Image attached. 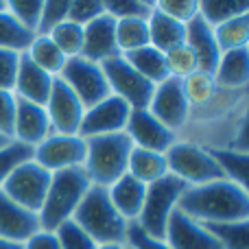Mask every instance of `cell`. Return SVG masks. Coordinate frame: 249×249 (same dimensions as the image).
<instances>
[{"label":"cell","mask_w":249,"mask_h":249,"mask_svg":"<svg viewBox=\"0 0 249 249\" xmlns=\"http://www.w3.org/2000/svg\"><path fill=\"white\" fill-rule=\"evenodd\" d=\"M127 249H129V247H127Z\"/></svg>","instance_id":"cell-51"},{"label":"cell","mask_w":249,"mask_h":249,"mask_svg":"<svg viewBox=\"0 0 249 249\" xmlns=\"http://www.w3.org/2000/svg\"><path fill=\"white\" fill-rule=\"evenodd\" d=\"M131 140L123 133L99 136L86 140V162L83 173L88 175L92 186L109 188L118 177L127 173L129 155H131Z\"/></svg>","instance_id":"cell-3"},{"label":"cell","mask_w":249,"mask_h":249,"mask_svg":"<svg viewBox=\"0 0 249 249\" xmlns=\"http://www.w3.org/2000/svg\"><path fill=\"white\" fill-rule=\"evenodd\" d=\"M31 158H33V146H26L16 140L4 144L2 149H0V186L4 184V179H7L20 164L29 162Z\"/></svg>","instance_id":"cell-36"},{"label":"cell","mask_w":249,"mask_h":249,"mask_svg":"<svg viewBox=\"0 0 249 249\" xmlns=\"http://www.w3.org/2000/svg\"><path fill=\"white\" fill-rule=\"evenodd\" d=\"M68 9L70 0H48V2H44L35 35H51L61 22L68 20Z\"/></svg>","instance_id":"cell-39"},{"label":"cell","mask_w":249,"mask_h":249,"mask_svg":"<svg viewBox=\"0 0 249 249\" xmlns=\"http://www.w3.org/2000/svg\"><path fill=\"white\" fill-rule=\"evenodd\" d=\"M144 195H146V186L142 184V181H138L136 177H131L129 173L118 177L107 188L109 201H112V206L116 208L118 214H121L127 223H136L138 221L142 203H144Z\"/></svg>","instance_id":"cell-22"},{"label":"cell","mask_w":249,"mask_h":249,"mask_svg":"<svg viewBox=\"0 0 249 249\" xmlns=\"http://www.w3.org/2000/svg\"><path fill=\"white\" fill-rule=\"evenodd\" d=\"M186 188L188 186L173 175H164L162 179L149 184L136 225L149 236L164 241L168 219L177 210V203H179L181 195L186 193Z\"/></svg>","instance_id":"cell-6"},{"label":"cell","mask_w":249,"mask_h":249,"mask_svg":"<svg viewBox=\"0 0 249 249\" xmlns=\"http://www.w3.org/2000/svg\"><path fill=\"white\" fill-rule=\"evenodd\" d=\"M48 37H51L53 42H55V46L64 53L66 59H72V57L81 55V51H83V26L66 20V22H61Z\"/></svg>","instance_id":"cell-34"},{"label":"cell","mask_w":249,"mask_h":249,"mask_svg":"<svg viewBox=\"0 0 249 249\" xmlns=\"http://www.w3.org/2000/svg\"><path fill=\"white\" fill-rule=\"evenodd\" d=\"M35 35L31 31H26L11 13L4 9H0V48L4 51H16V53H24L29 48V44L33 42Z\"/></svg>","instance_id":"cell-30"},{"label":"cell","mask_w":249,"mask_h":249,"mask_svg":"<svg viewBox=\"0 0 249 249\" xmlns=\"http://www.w3.org/2000/svg\"><path fill=\"white\" fill-rule=\"evenodd\" d=\"M0 249H22V245H16V243H7L0 238Z\"/></svg>","instance_id":"cell-47"},{"label":"cell","mask_w":249,"mask_h":249,"mask_svg":"<svg viewBox=\"0 0 249 249\" xmlns=\"http://www.w3.org/2000/svg\"><path fill=\"white\" fill-rule=\"evenodd\" d=\"M124 59L127 64L136 70L138 74L146 79L149 83L158 86V83L166 81L168 79V70H166V59H164V53L149 46H142L138 51H131V53H124Z\"/></svg>","instance_id":"cell-25"},{"label":"cell","mask_w":249,"mask_h":249,"mask_svg":"<svg viewBox=\"0 0 249 249\" xmlns=\"http://www.w3.org/2000/svg\"><path fill=\"white\" fill-rule=\"evenodd\" d=\"M90 179L83 173V168H70V171L55 173L51 179V188L42 203V210L37 212L42 230L55 232L61 223L72 219L79 203L83 201L86 193L90 190Z\"/></svg>","instance_id":"cell-4"},{"label":"cell","mask_w":249,"mask_h":249,"mask_svg":"<svg viewBox=\"0 0 249 249\" xmlns=\"http://www.w3.org/2000/svg\"><path fill=\"white\" fill-rule=\"evenodd\" d=\"M129 249H171L166 245V241L162 238H153L149 234H144L136 223L129 225L127 232V243H124Z\"/></svg>","instance_id":"cell-45"},{"label":"cell","mask_w":249,"mask_h":249,"mask_svg":"<svg viewBox=\"0 0 249 249\" xmlns=\"http://www.w3.org/2000/svg\"><path fill=\"white\" fill-rule=\"evenodd\" d=\"M44 109H46V114H48L53 133H64V136H77L79 133L86 107H83V103L77 99V94H74L59 77L53 83L51 96H48Z\"/></svg>","instance_id":"cell-14"},{"label":"cell","mask_w":249,"mask_h":249,"mask_svg":"<svg viewBox=\"0 0 249 249\" xmlns=\"http://www.w3.org/2000/svg\"><path fill=\"white\" fill-rule=\"evenodd\" d=\"M116 46L118 53L138 51L142 46H149V26L146 20L136 18V20H116Z\"/></svg>","instance_id":"cell-31"},{"label":"cell","mask_w":249,"mask_h":249,"mask_svg":"<svg viewBox=\"0 0 249 249\" xmlns=\"http://www.w3.org/2000/svg\"><path fill=\"white\" fill-rule=\"evenodd\" d=\"M20 55L22 53L0 48V90L13 92L16 77H18V66H20Z\"/></svg>","instance_id":"cell-43"},{"label":"cell","mask_w":249,"mask_h":249,"mask_svg":"<svg viewBox=\"0 0 249 249\" xmlns=\"http://www.w3.org/2000/svg\"><path fill=\"white\" fill-rule=\"evenodd\" d=\"M212 31H214V39L219 44L221 53L249 48V11L221 22Z\"/></svg>","instance_id":"cell-29"},{"label":"cell","mask_w":249,"mask_h":249,"mask_svg":"<svg viewBox=\"0 0 249 249\" xmlns=\"http://www.w3.org/2000/svg\"><path fill=\"white\" fill-rule=\"evenodd\" d=\"M4 4H7V11L26 31H31L35 35L37 24H39V16H42L44 0H4Z\"/></svg>","instance_id":"cell-37"},{"label":"cell","mask_w":249,"mask_h":249,"mask_svg":"<svg viewBox=\"0 0 249 249\" xmlns=\"http://www.w3.org/2000/svg\"><path fill=\"white\" fill-rule=\"evenodd\" d=\"M249 11V2L247 0H199V16L208 22V24L214 29L216 24L230 20L234 16H241V13Z\"/></svg>","instance_id":"cell-32"},{"label":"cell","mask_w":249,"mask_h":249,"mask_svg":"<svg viewBox=\"0 0 249 249\" xmlns=\"http://www.w3.org/2000/svg\"><path fill=\"white\" fill-rule=\"evenodd\" d=\"M225 179L247 188V151L234 146H208Z\"/></svg>","instance_id":"cell-27"},{"label":"cell","mask_w":249,"mask_h":249,"mask_svg":"<svg viewBox=\"0 0 249 249\" xmlns=\"http://www.w3.org/2000/svg\"><path fill=\"white\" fill-rule=\"evenodd\" d=\"M101 68H103L109 92L114 96L123 99L131 109H142L149 105L155 86L146 81L142 74H138L123 55H114L109 59H105L101 64Z\"/></svg>","instance_id":"cell-10"},{"label":"cell","mask_w":249,"mask_h":249,"mask_svg":"<svg viewBox=\"0 0 249 249\" xmlns=\"http://www.w3.org/2000/svg\"><path fill=\"white\" fill-rule=\"evenodd\" d=\"M114 55H121L116 46V20L107 13L92 20L88 26H83V51L81 57L103 64L105 59Z\"/></svg>","instance_id":"cell-17"},{"label":"cell","mask_w":249,"mask_h":249,"mask_svg":"<svg viewBox=\"0 0 249 249\" xmlns=\"http://www.w3.org/2000/svg\"><path fill=\"white\" fill-rule=\"evenodd\" d=\"M164 59H166V70H168V77L173 79H186L190 77L193 72H197L199 66H197V57L195 53L190 51L186 44H179V46L171 48V51L164 53Z\"/></svg>","instance_id":"cell-35"},{"label":"cell","mask_w":249,"mask_h":249,"mask_svg":"<svg viewBox=\"0 0 249 249\" xmlns=\"http://www.w3.org/2000/svg\"><path fill=\"white\" fill-rule=\"evenodd\" d=\"M164 241L171 249H223L208 228L199 221L190 219L181 210H175L168 219Z\"/></svg>","instance_id":"cell-15"},{"label":"cell","mask_w":249,"mask_h":249,"mask_svg":"<svg viewBox=\"0 0 249 249\" xmlns=\"http://www.w3.org/2000/svg\"><path fill=\"white\" fill-rule=\"evenodd\" d=\"M164 158H166L168 175L177 177L186 186H201L208 181L225 179L208 146L197 140L179 136V140L164 153Z\"/></svg>","instance_id":"cell-5"},{"label":"cell","mask_w":249,"mask_h":249,"mask_svg":"<svg viewBox=\"0 0 249 249\" xmlns=\"http://www.w3.org/2000/svg\"><path fill=\"white\" fill-rule=\"evenodd\" d=\"M0 9H4V0H0Z\"/></svg>","instance_id":"cell-50"},{"label":"cell","mask_w":249,"mask_h":249,"mask_svg":"<svg viewBox=\"0 0 249 249\" xmlns=\"http://www.w3.org/2000/svg\"><path fill=\"white\" fill-rule=\"evenodd\" d=\"M37 230H42L39 216L35 214V212L22 208L20 203L9 199L7 195L0 190V238L7 243L22 245V243L33 236Z\"/></svg>","instance_id":"cell-16"},{"label":"cell","mask_w":249,"mask_h":249,"mask_svg":"<svg viewBox=\"0 0 249 249\" xmlns=\"http://www.w3.org/2000/svg\"><path fill=\"white\" fill-rule=\"evenodd\" d=\"M184 44L195 53L199 70H201V72H208V74H214L216 64H219V59H221V48L214 39L212 26L208 24L201 16L193 18V20L186 24Z\"/></svg>","instance_id":"cell-20"},{"label":"cell","mask_w":249,"mask_h":249,"mask_svg":"<svg viewBox=\"0 0 249 249\" xmlns=\"http://www.w3.org/2000/svg\"><path fill=\"white\" fill-rule=\"evenodd\" d=\"M181 88H184V94H186V101H188L190 109L193 114L197 109H206L210 105H214V101L219 99V88L214 83V77L208 72H193L190 77L181 79Z\"/></svg>","instance_id":"cell-26"},{"label":"cell","mask_w":249,"mask_h":249,"mask_svg":"<svg viewBox=\"0 0 249 249\" xmlns=\"http://www.w3.org/2000/svg\"><path fill=\"white\" fill-rule=\"evenodd\" d=\"M59 79L77 94V99L81 101L86 109L101 103L103 99H107L112 94L101 64H94V61L86 59L81 55L66 59V66L61 68Z\"/></svg>","instance_id":"cell-8"},{"label":"cell","mask_w":249,"mask_h":249,"mask_svg":"<svg viewBox=\"0 0 249 249\" xmlns=\"http://www.w3.org/2000/svg\"><path fill=\"white\" fill-rule=\"evenodd\" d=\"M51 179H53V173H48L46 168H42L31 158L29 162L20 164V166L4 179L0 190H2L9 199L20 203L22 208H26V210L37 214V212L42 210V203H44V199H46L48 188H51Z\"/></svg>","instance_id":"cell-7"},{"label":"cell","mask_w":249,"mask_h":249,"mask_svg":"<svg viewBox=\"0 0 249 249\" xmlns=\"http://www.w3.org/2000/svg\"><path fill=\"white\" fill-rule=\"evenodd\" d=\"M24 55L33 61L35 66H39L42 70H46L53 77H59L61 68L66 66V57L59 48L55 46L48 35H35L33 42L29 44V48L24 51Z\"/></svg>","instance_id":"cell-28"},{"label":"cell","mask_w":249,"mask_h":249,"mask_svg":"<svg viewBox=\"0 0 249 249\" xmlns=\"http://www.w3.org/2000/svg\"><path fill=\"white\" fill-rule=\"evenodd\" d=\"M48 136H53V127H51V121H48L46 109L42 105L26 103V101L18 99L11 140L22 142L26 146H37Z\"/></svg>","instance_id":"cell-18"},{"label":"cell","mask_w":249,"mask_h":249,"mask_svg":"<svg viewBox=\"0 0 249 249\" xmlns=\"http://www.w3.org/2000/svg\"><path fill=\"white\" fill-rule=\"evenodd\" d=\"M127 173L131 177H136L138 181H142L144 186H149L153 181L162 179L164 175H168L166 158H164V153H158V151H146L133 146L131 155H129Z\"/></svg>","instance_id":"cell-24"},{"label":"cell","mask_w":249,"mask_h":249,"mask_svg":"<svg viewBox=\"0 0 249 249\" xmlns=\"http://www.w3.org/2000/svg\"><path fill=\"white\" fill-rule=\"evenodd\" d=\"M18 96L9 90H0V133L11 138L13 121H16Z\"/></svg>","instance_id":"cell-44"},{"label":"cell","mask_w":249,"mask_h":249,"mask_svg":"<svg viewBox=\"0 0 249 249\" xmlns=\"http://www.w3.org/2000/svg\"><path fill=\"white\" fill-rule=\"evenodd\" d=\"M105 13L103 0H70L68 20L79 26H88L92 20Z\"/></svg>","instance_id":"cell-41"},{"label":"cell","mask_w":249,"mask_h":249,"mask_svg":"<svg viewBox=\"0 0 249 249\" xmlns=\"http://www.w3.org/2000/svg\"><path fill=\"white\" fill-rule=\"evenodd\" d=\"M9 142H11V138H7V136H2V133H0V149H2L4 144H9Z\"/></svg>","instance_id":"cell-49"},{"label":"cell","mask_w":249,"mask_h":249,"mask_svg":"<svg viewBox=\"0 0 249 249\" xmlns=\"http://www.w3.org/2000/svg\"><path fill=\"white\" fill-rule=\"evenodd\" d=\"M72 221L79 228H83V232L96 245H124L131 225L112 206L107 188H99V186H90L77 212L72 214Z\"/></svg>","instance_id":"cell-2"},{"label":"cell","mask_w":249,"mask_h":249,"mask_svg":"<svg viewBox=\"0 0 249 249\" xmlns=\"http://www.w3.org/2000/svg\"><path fill=\"white\" fill-rule=\"evenodd\" d=\"M129 114H131V107H129L123 99L109 94L107 99H103L101 103L86 109L81 127H79V136H81L83 140H88V138L123 133L124 124L129 121Z\"/></svg>","instance_id":"cell-13"},{"label":"cell","mask_w":249,"mask_h":249,"mask_svg":"<svg viewBox=\"0 0 249 249\" xmlns=\"http://www.w3.org/2000/svg\"><path fill=\"white\" fill-rule=\"evenodd\" d=\"M214 83L223 94H243L249 83V48L221 53L214 70Z\"/></svg>","instance_id":"cell-21"},{"label":"cell","mask_w":249,"mask_h":249,"mask_svg":"<svg viewBox=\"0 0 249 249\" xmlns=\"http://www.w3.org/2000/svg\"><path fill=\"white\" fill-rule=\"evenodd\" d=\"M206 228H208V232L219 241V245L223 249H249V221L208 223Z\"/></svg>","instance_id":"cell-33"},{"label":"cell","mask_w":249,"mask_h":249,"mask_svg":"<svg viewBox=\"0 0 249 249\" xmlns=\"http://www.w3.org/2000/svg\"><path fill=\"white\" fill-rule=\"evenodd\" d=\"M155 7L181 24H188L193 18L199 16V0H158Z\"/></svg>","instance_id":"cell-42"},{"label":"cell","mask_w":249,"mask_h":249,"mask_svg":"<svg viewBox=\"0 0 249 249\" xmlns=\"http://www.w3.org/2000/svg\"><path fill=\"white\" fill-rule=\"evenodd\" d=\"M22 249H61V247H59V243H57L55 232L37 230L33 236L22 243Z\"/></svg>","instance_id":"cell-46"},{"label":"cell","mask_w":249,"mask_h":249,"mask_svg":"<svg viewBox=\"0 0 249 249\" xmlns=\"http://www.w3.org/2000/svg\"><path fill=\"white\" fill-rule=\"evenodd\" d=\"M57 243L61 249H96V243L83 232V228H79L72 219L61 223L55 230Z\"/></svg>","instance_id":"cell-40"},{"label":"cell","mask_w":249,"mask_h":249,"mask_svg":"<svg viewBox=\"0 0 249 249\" xmlns=\"http://www.w3.org/2000/svg\"><path fill=\"white\" fill-rule=\"evenodd\" d=\"M146 26H149V44L162 53L179 46L186 39V24L162 13L155 7V2H153V11L146 18Z\"/></svg>","instance_id":"cell-23"},{"label":"cell","mask_w":249,"mask_h":249,"mask_svg":"<svg viewBox=\"0 0 249 249\" xmlns=\"http://www.w3.org/2000/svg\"><path fill=\"white\" fill-rule=\"evenodd\" d=\"M146 109L162 124H166L171 131H175L177 136H181L193 121V109L186 101L181 81L173 77H168L166 81L158 83L153 88V94H151Z\"/></svg>","instance_id":"cell-9"},{"label":"cell","mask_w":249,"mask_h":249,"mask_svg":"<svg viewBox=\"0 0 249 249\" xmlns=\"http://www.w3.org/2000/svg\"><path fill=\"white\" fill-rule=\"evenodd\" d=\"M57 77L48 74L46 70H42L39 66H35L29 57L22 53L20 55V66H18V77H16V86H13V94L20 101L26 103H35V105H46L48 96H51L53 83Z\"/></svg>","instance_id":"cell-19"},{"label":"cell","mask_w":249,"mask_h":249,"mask_svg":"<svg viewBox=\"0 0 249 249\" xmlns=\"http://www.w3.org/2000/svg\"><path fill=\"white\" fill-rule=\"evenodd\" d=\"M96 249H127V245H96Z\"/></svg>","instance_id":"cell-48"},{"label":"cell","mask_w":249,"mask_h":249,"mask_svg":"<svg viewBox=\"0 0 249 249\" xmlns=\"http://www.w3.org/2000/svg\"><path fill=\"white\" fill-rule=\"evenodd\" d=\"M177 210L206 225L249 221V188L230 179L188 186L177 203Z\"/></svg>","instance_id":"cell-1"},{"label":"cell","mask_w":249,"mask_h":249,"mask_svg":"<svg viewBox=\"0 0 249 249\" xmlns=\"http://www.w3.org/2000/svg\"><path fill=\"white\" fill-rule=\"evenodd\" d=\"M33 162L48 173H61L70 168H81L86 162V140L81 136L53 133L37 146H33Z\"/></svg>","instance_id":"cell-11"},{"label":"cell","mask_w":249,"mask_h":249,"mask_svg":"<svg viewBox=\"0 0 249 249\" xmlns=\"http://www.w3.org/2000/svg\"><path fill=\"white\" fill-rule=\"evenodd\" d=\"M124 136L131 140L136 149H146V151H158V153H166L177 140L175 131L162 124L146 107L142 109H131L129 121L124 124Z\"/></svg>","instance_id":"cell-12"},{"label":"cell","mask_w":249,"mask_h":249,"mask_svg":"<svg viewBox=\"0 0 249 249\" xmlns=\"http://www.w3.org/2000/svg\"><path fill=\"white\" fill-rule=\"evenodd\" d=\"M103 4L105 13L112 16L114 20H136V18L146 20L149 13L153 11V2H144V0H109Z\"/></svg>","instance_id":"cell-38"}]
</instances>
